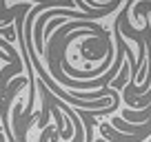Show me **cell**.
I'll return each instance as SVG.
<instances>
[{
  "label": "cell",
  "instance_id": "obj_1",
  "mask_svg": "<svg viewBox=\"0 0 151 142\" xmlns=\"http://www.w3.org/2000/svg\"><path fill=\"white\" fill-rule=\"evenodd\" d=\"M0 33H5V38H7V40H16V27H9V29L0 27Z\"/></svg>",
  "mask_w": 151,
  "mask_h": 142
},
{
  "label": "cell",
  "instance_id": "obj_2",
  "mask_svg": "<svg viewBox=\"0 0 151 142\" xmlns=\"http://www.w3.org/2000/svg\"><path fill=\"white\" fill-rule=\"evenodd\" d=\"M0 142H5V136H0Z\"/></svg>",
  "mask_w": 151,
  "mask_h": 142
}]
</instances>
